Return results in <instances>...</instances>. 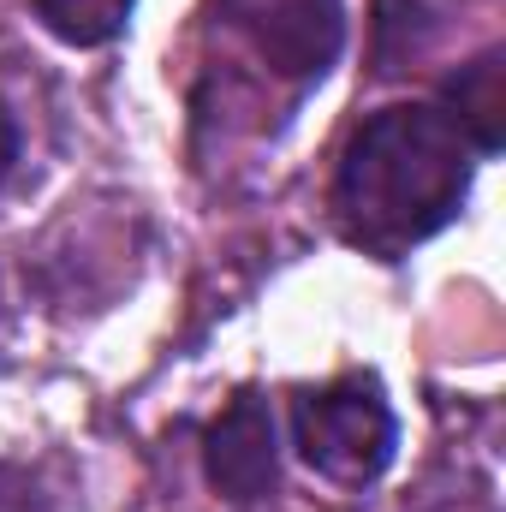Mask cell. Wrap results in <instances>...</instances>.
<instances>
[{"label": "cell", "mask_w": 506, "mask_h": 512, "mask_svg": "<svg viewBox=\"0 0 506 512\" xmlns=\"http://www.w3.org/2000/svg\"><path fill=\"white\" fill-rule=\"evenodd\" d=\"M0 512H54V507L36 495V483H30V477L0 471Z\"/></svg>", "instance_id": "cell-8"}, {"label": "cell", "mask_w": 506, "mask_h": 512, "mask_svg": "<svg viewBox=\"0 0 506 512\" xmlns=\"http://www.w3.org/2000/svg\"><path fill=\"white\" fill-rule=\"evenodd\" d=\"M227 24L251 36V48L280 78H322L346 48V6L340 0H221Z\"/></svg>", "instance_id": "cell-3"}, {"label": "cell", "mask_w": 506, "mask_h": 512, "mask_svg": "<svg viewBox=\"0 0 506 512\" xmlns=\"http://www.w3.org/2000/svg\"><path fill=\"white\" fill-rule=\"evenodd\" d=\"M30 6H36V18H42L60 42H72V48H102V42H114L131 18V0H30Z\"/></svg>", "instance_id": "cell-6"}, {"label": "cell", "mask_w": 506, "mask_h": 512, "mask_svg": "<svg viewBox=\"0 0 506 512\" xmlns=\"http://www.w3.org/2000/svg\"><path fill=\"white\" fill-rule=\"evenodd\" d=\"M203 477L221 501L256 507L280 483V447H274V411L262 393H233V405L203 429Z\"/></svg>", "instance_id": "cell-4"}, {"label": "cell", "mask_w": 506, "mask_h": 512, "mask_svg": "<svg viewBox=\"0 0 506 512\" xmlns=\"http://www.w3.org/2000/svg\"><path fill=\"white\" fill-rule=\"evenodd\" d=\"M12 167H18V120H12V108L0 102V185H6Z\"/></svg>", "instance_id": "cell-9"}, {"label": "cell", "mask_w": 506, "mask_h": 512, "mask_svg": "<svg viewBox=\"0 0 506 512\" xmlns=\"http://www.w3.org/2000/svg\"><path fill=\"white\" fill-rule=\"evenodd\" d=\"M441 512H495V507H489V501H477V507H465V501H459V507H441Z\"/></svg>", "instance_id": "cell-10"}, {"label": "cell", "mask_w": 506, "mask_h": 512, "mask_svg": "<svg viewBox=\"0 0 506 512\" xmlns=\"http://www.w3.org/2000/svg\"><path fill=\"white\" fill-rule=\"evenodd\" d=\"M411 48H423V6L417 0H376L381 72H399V60H411Z\"/></svg>", "instance_id": "cell-7"}, {"label": "cell", "mask_w": 506, "mask_h": 512, "mask_svg": "<svg viewBox=\"0 0 506 512\" xmlns=\"http://www.w3.org/2000/svg\"><path fill=\"white\" fill-rule=\"evenodd\" d=\"M477 149L435 102H399L381 108L352 131L340 173H334V209L346 233L364 251H405L429 233H441L465 191H471Z\"/></svg>", "instance_id": "cell-1"}, {"label": "cell", "mask_w": 506, "mask_h": 512, "mask_svg": "<svg viewBox=\"0 0 506 512\" xmlns=\"http://www.w3.org/2000/svg\"><path fill=\"white\" fill-rule=\"evenodd\" d=\"M441 108L453 114V126L471 137L477 155H495L506 137V96H501V48L477 54L471 66H459L441 90Z\"/></svg>", "instance_id": "cell-5"}, {"label": "cell", "mask_w": 506, "mask_h": 512, "mask_svg": "<svg viewBox=\"0 0 506 512\" xmlns=\"http://www.w3.org/2000/svg\"><path fill=\"white\" fill-rule=\"evenodd\" d=\"M292 441L316 477L340 489H364L393 465L399 423H393V405L376 376L352 370V376H334L292 399Z\"/></svg>", "instance_id": "cell-2"}]
</instances>
